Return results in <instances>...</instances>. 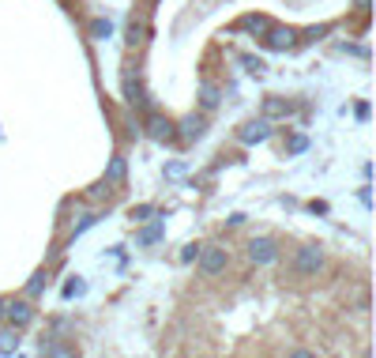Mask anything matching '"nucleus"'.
Here are the masks:
<instances>
[{"label": "nucleus", "instance_id": "nucleus-3", "mask_svg": "<svg viewBox=\"0 0 376 358\" xmlns=\"http://www.w3.org/2000/svg\"><path fill=\"white\" fill-rule=\"evenodd\" d=\"M249 260L252 264H275L278 260V245L271 237H252L249 242Z\"/></svg>", "mask_w": 376, "mask_h": 358}, {"label": "nucleus", "instance_id": "nucleus-15", "mask_svg": "<svg viewBox=\"0 0 376 358\" xmlns=\"http://www.w3.org/2000/svg\"><path fill=\"white\" fill-rule=\"evenodd\" d=\"M90 34H94V38H110V34H113V23H110V19H94V23H90Z\"/></svg>", "mask_w": 376, "mask_h": 358}, {"label": "nucleus", "instance_id": "nucleus-13", "mask_svg": "<svg viewBox=\"0 0 376 358\" xmlns=\"http://www.w3.org/2000/svg\"><path fill=\"white\" fill-rule=\"evenodd\" d=\"M147 42V23H132L128 31V46H143Z\"/></svg>", "mask_w": 376, "mask_h": 358}, {"label": "nucleus", "instance_id": "nucleus-17", "mask_svg": "<svg viewBox=\"0 0 376 358\" xmlns=\"http://www.w3.org/2000/svg\"><path fill=\"white\" fill-rule=\"evenodd\" d=\"M79 295H83V283L79 280H72L68 287H64V298H79Z\"/></svg>", "mask_w": 376, "mask_h": 358}, {"label": "nucleus", "instance_id": "nucleus-9", "mask_svg": "<svg viewBox=\"0 0 376 358\" xmlns=\"http://www.w3.org/2000/svg\"><path fill=\"white\" fill-rule=\"evenodd\" d=\"M204 128H207V121H204V117H184V125H181V136L184 140H199V136H204Z\"/></svg>", "mask_w": 376, "mask_h": 358}, {"label": "nucleus", "instance_id": "nucleus-19", "mask_svg": "<svg viewBox=\"0 0 376 358\" xmlns=\"http://www.w3.org/2000/svg\"><path fill=\"white\" fill-rule=\"evenodd\" d=\"M305 148H308V140H305V136H293V140H290V151H293V155H301Z\"/></svg>", "mask_w": 376, "mask_h": 358}, {"label": "nucleus", "instance_id": "nucleus-12", "mask_svg": "<svg viewBox=\"0 0 376 358\" xmlns=\"http://www.w3.org/2000/svg\"><path fill=\"white\" fill-rule=\"evenodd\" d=\"M267 26H271V23H267L263 16H245V19H241V31H252V34H263Z\"/></svg>", "mask_w": 376, "mask_h": 358}, {"label": "nucleus", "instance_id": "nucleus-4", "mask_svg": "<svg viewBox=\"0 0 376 358\" xmlns=\"http://www.w3.org/2000/svg\"><path fill=\"white\" fill-rule=\"evenodd\" d=\"M147 132H151L155 140H162V143H166V140H173V136H177V132H173V125L166 121L162 113H155V110L147 113Z\"/></svg>", "mask_w": 376, "mask_h": 358}, {"label": "nucleus", "instance_id": "nucleus-10", "mask_svg": "<svg viewBox=\"0 0 376 358\" xmlns=\"http://www.w3.org/2000/svg\"><path fill=\"white\" fill-rule=\"evenodd\" d=\"M290 113V102L286 98H267L263 102V117H267V121H271V117H286Z\"/></svg>", "mask_w": 376, "mask_h": 358}, {"label": "nucleus", "instance_id": "nucleus-7", "mask_svg": "<svg viewBox=\"0 0 376 358\" xmlns=\"http://www.w3.org/2000/svg\"><path fill=\"white\" fill-rule=\"evenodd\" d=\"M4 313H8V321L16 324V328H23V324H31V321H34V310L26 306V302H11Z\"/></svg>", "mask_w": 376, "mask_h": 358}, {"label": "nucleus", "instance_id": "nucleus-1", "mask_svg": "<svg viewBox=\"0 0 376 358\" xmlns=\"http://www.w3.org/2000/svg\"><path fill=\"white\" fill-rule=\"evenodd\" d=\"M320 268H324V253H320L316 245L298 249V257H293V272H298V275H316Z\"/></svg>", "mask_w": 376, "mask_h": 358}, {"label": "nucleus", "instance_id": "nucleus-2", "mask_svg": "<svg viewBox=\"0 0 376 358\" xmlns=\"http://www.w3.org/2000/svg\"><path fill=\"white\" fill-rule=\"evenodd\" d=\"M196 257H199V272L204 275H219V272H226V264H230L226 249H219V245H211V249H204V253H196Z\"/></svg>", "mask_w": 376, "mask_h": 358}, {"label": "nucleus", "instance_id": "nucleus-18", "mask_svg": "<svg viewBox=\"0 0 376 358\" xmlns=\"http://www.w3.org/2000/svg\"><path fill=\"white\" fill-rule=\"evenodd\" d=\"M151 211H155V208H151V204H140V208H136V211H132V219H136V223H143V219H147V215H151Z\"/></svg>", "mask_w": 376, "mask_h": 358}, {"label": "nucleus", "instance_id": "nucleus-14", "mask_svg": "<svg viewBox=\"0 0 376 358\" xmlns=\"http://www.w3.org/2000/svg\"><path fill=\"white\" fill-rule=\"evenodd\" d=\"M158 237H162V227H147V230L136 237V245H140V249H143V245H155Z\"/></svg>", "mask_w": 376, "mask_h": 358}, {"label": "nucleus", "instance_id": "nucleus-6", "mask_svg": "<svg viewBox=\"0 0 376 358\" xmlns=\"http://www.w3.org/2000/svg\"><path fill=\"white\" fill-rule=\"evenodd\" d=\"M263 34H267L263 42L271 46V49H286V46H293V31H290V26H267Z\"/></svg>", "mask_w": 376, "mask_h": 358}, {"label": "nucleus", "instance_id": "nucleus-8", "mask_svg": "<svg viewBox=\"0 0 376 358\" xmlns=\"http://www.w3.org/2000/svg\"><path fill=\"white\" fill-rule=\"evenodd\" d=\"M219 102H222V91L214 87V83H204V87H199V110H207V113H211Z\"/></svg>", "mask_w": 376, "mask_h": 358}, {"label": "nucleus", "instance_id": "nucleus-5", "mask_svg": "<svg viewBox=\"0 0 376 358\" xmlns=\"http://www.w3.org/2000/svg\"><path fill=\"white\" fill-rule=\"evenodd\" d=\"M267 132H271L267 117H260V121H249L245 128H241V143H260V140H267Z\"/></svg>", "mask_w": 376, "mask_h": 358}, {"label": "nucleus", "instance_id": "nucleus-16", "mask_svg": "<svg viewBox=\"0 0 376 358\" xmlns=\"http://www.w3.org/2000/svg\"><path fill=\"white\" fill-rule=\"evenodd\" d=\"M16 347H19V339L11 336V332H4V336H0V354H11Z\"/></svg>", "mask_w": 376, "mask_h": 358}, {"label": "nucleus", "instance_id": "nucleus-11", "mask_svg": "<svg viewBox=\"0 0 376 358\" xmlns=\"http://www.w3.org/2000/svg\"><path fill=\"white\" fill-rule=\"evenodd\" d=\"M120 178H125V158H110V166H105V185H117Z\"/></svg>", "mask_w": 376, "mask_h": 358}, {"label": "nucleus", "instance_id": "nucleus-20", "mask_svg": "<svg viewBox=\"0 0 376 358\" xmlns=\"http://www.w3.org/2000/svg\"><path fill=\"white\" fill-rule=\"evenodd\" d=\"M94 219H98V215H83V219H79V223H75V237L83 234L87 227H94Z\"/></svg>", "mask_w": 376, "mask_h": 358}, {"label": "nucleus", "instance_id": "nucleus-21", "mask_svg": "<svg viewBox=\"0 0 376 358\" xmlns=\"http://www.w3.org/2000/svg\"><path fill=\"white\" fill-rule=\"evenodd\" d=\"M245 68L260 76V72H263V61H260V57H245Z\"/></svg>", "mask_w": 376, "mask_h": 358}]
</instances>
